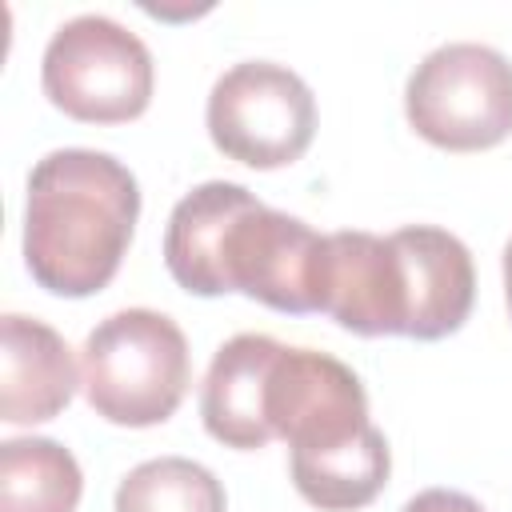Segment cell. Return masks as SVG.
Masks as SVG:
<instances>
[{
    "label": "cell",
    "mask_w": 512,
    "mask_h": 512,
    "mask_svg": "<svg viewBox=\"0 0 512 512\" xmlns=\"http://www.w3.org/2000/svg\"><path fill=\"white\" fill-rule=\"evenodd\" d=\"M168 276L192 296L244 292L288 316L324 308L328 236L276 212L244 184L208 180L176 200L164 228Z\"/></svg>",
    "instance_id": "cell-1"
},
{
    "label": "cell",
    "mask_w": 512,
    "mask_h": 512,
    "mask_svg": "<svg viewBox=\"0 0 512 512\" xmlns=\"http://www.w3.org/2000/svg\"><path fill=\"white\" fill-rule=\"evenodd\" d=\"M136 220L140 184L128 164L96 148H56L28 172L24 264L52 296H96L120 272Z\"/></svg>",
    "instance_id": "cell-2"
},
{
    "label": "cell",
    "mask_w": 512,
    "mask_h": 512,
    "mask_svg": "<svg viewBox=\"0 0 512 512\" xmlns=\"http://www.w3.org/2000/svg\"><path fill=\"white\" fill-rule=\"evenodd\" d=\"M264 416L272 440L288 444V472L304 500L344 504L364 496L388 472V440L368 420L360 376L316 348H280Z\"/></svg>",
    "instance_id": "cell-3"
},
{
    "label": "cell",
    "mask_w": 512,
    "mask_h": 512,
    "mask_svg": "<svg viewBox=\"0 0 512 512\" xmlns=\"http://www.w3.org/2000/svg\"><path fill=\"white\" fill-rule=\"evenodd\" d=\"M192 384V352L180 324L156 308L104 316L80 352V388L96 416L120 428L164 424Z\"/></svg>",
    "instance_id": "cell-4"
},
{
    "label": "cell",
    "mask_w": 512,
    "mask_h": 512,
    "mask_svg": "<svg viewBox=\"0 0 512 512\" xmlns=\"http://www.w3.org/2000/svg\"><path fill=\"white\" fill-rule=\"evenodd\" d=\"M40 88L52 108L80 124H128L148 112L156 68L136 32L112 16L84 12L52 32Z\"/></svg>",
    "instance_id": "cell-5"
},
{
    "label": "cell",
    "mask_w": 512,
    "mask_h": 512,
    "mask_svg": "<svg viewBox=\"0 0 512 512\" xmlns=\"http://www.w3.org/2000/svg\"><path fill=\"white\" fill-rule=\"evenodd\" d=\"M404 116L444 152H484L512 136V64L472 40L432 48L404 84Z\"/></svg>",
    "instance_id": "cell-6"
},
{
    "label": "cell",
    "mask_w": 512,
    "mask_h": 512,
    "mask_svg": "<svg viewBox=\"0 0 512 512\" xmlns=\"http://www.w3.org/2000/svg\"><path fill=\"white\" fill-rule=\"evenodd\" d=\"M204 124L228 160L272 172L312 148L316 96L300 72L276 60H240L212 84Z\"/></svg>",
    "instance_id": "cell-7"
},
{
    "label": "cell",
    "mask_w": 512,
    "mask_h": 512,
    "mask_svg": "<svg viewBox=\"0 0 512 512\" xmlns=\"http://www.w3.org/2000/svg\"><path fill=\"white\" fill-rule=\"evenodd\" d=\"M324 316L356 336H404V264L392 236L332 232L324 268Z\"/></svg>",
    "instance_id": "cell-8"
},
{
    "label": "cell",
    "mask_w": 512,
    "mask_h": 512,
    "mask_svg": "<svg viewBox=\"0 0 512 512\" xmlns=\"http://www.w3.org/2000/svg\"><path fill=\"white\" fill-rule=\"evenodd\" d=\"M392 244L404 264V336L444 340L460 332L476 300V268L464 240L436 224H408L392 232Z\"/></svg>",
    "instance_id": "cell-9"
},
{
    "label": "cell",
    "mask_w": 512,
    "mask_h": 512,
    "mask_svg": "<svg viewBox=\"0 0 512 512\" xmlns=\"http://www.w3.org/2000/svg\"><path fill=\"white\" fill-rule=\"evenodd\" d=\"M80 388V368L68 340L36 320L8 312L0 320V420L44 424L68 408Z\"/></svg>",
    "instance_id": "cell-10"
},
{
    "label": "cell",
    "mask_w": 512,
    "mask_h": 512,
    "mask_svg": "<svg viewBox=\"0 0 512 512\" xmlns=\"http://www.w3.org/2000/svg\"><path fill=\"white\" fill-rule=\"evenodd\" d=\"M280 348L284 344L264 332H240L216 348L208 376L200 384V420L208 436L224 448L256 452L272 440L264 396Z\"/></svg>",
    "instance_id": "cell-11"
},
{
    "label": "cell",
    "mask_w": 512,
    "mask_h": 512,
    "mask_svg": "<svg viewBox=\"0 0 512 512\" xmlns=\"http://www.w3.org/2000/svg\"><path fill=\"white\" fill-rule=\"evenodd\" d=\"M84 472L76 456L48 436H12L0 444V512H76Z\"/></svg>",
    "instance_id": "cell-12"
},
{
    "label": "cell",
    "mask_w": 512,
    "mask_h": 512,
    "mask_svg": "<svg viewBox=\"0 0 512 512\" xmlns=\"http://www.w3.org/2000/svg\"><path fill=\"white\" fill-rule=\"evenodd\" d=\"M112 512H228V496L204 464L188 456H156L116 484Z\"/></svg>",
    "instance_id": "cell-13"
},
{
    "label": "cell",
    "mask_w": 512,
    "mask_h": 512,
    "mask_svg": "<svg viewBox=\"0 0 512 512\" xmlns=\"http://www.w3.org/2000/svg\"><path fill=\"white\" fill-rule=\"evenodd\" d=\"M400 512H484V504L456 488H424Z\"/></svg>",
    "instance_id": "cell-14"
},
{
    "label": "cell",
    "mask_w": 512,
    "mask_h": 512,
    "mask_svg": "<svg viewBox=\"0 0 512 512\" xmlns=\"http://www.w3.org/2000/svg\"><path fill=\"white\" fill-rule=\"evenodd\" d=\"M504 300H508V316H512V240L504 244Z\"/></svg>",
    "instance_id": "cell-15"
}]
</instances>
